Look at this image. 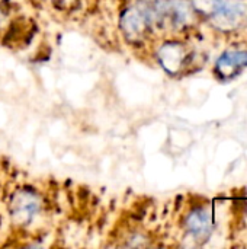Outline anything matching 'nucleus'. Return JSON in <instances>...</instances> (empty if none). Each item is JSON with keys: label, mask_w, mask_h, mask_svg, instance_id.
Here are the masks:
<instances>
[{"label": "nucleus", "mask_w": 247, "mask_h": 249, "mask_svg": "<svg viewBox=\"0 0 247 249\" xmlns=\"http://www.w3.org/2000/svg\"><path fill=\"white\" fill-rule=\"evenodd\" d=\"M245 67H247V51H229L218 58L215 69L221 77L229 79Z\"/></svg>", "instance_id": "20e7f679"}, {"label": "nucleus", "mask_w": 247, "mask_h": 249, "mask_svg": "<svg viewBox=\"0 0 247 249\" xmlns=\"http://www.w3.org/2000/svg\"><path fill=\"white\" fill-rule=\"evenodd\" d=\"M160 66L170 74L179 73L186 60V51L181 42H166L157 51Z\"/></svg>", "instance_id": "7ed1b4c3"}, {"label": "nucleus", "mask_w": 247, "mask_h": 249, "mask_svg": "<svg viewBox=\"0 0 247 249\" xmlns=\"http://www.w3.org/2000/svg\"><path fill=\"white\" fill-rule=\"evenodd\" d=\"M7 209L12 225L16 228H26L41 213L42 200L36 191L20 188L12 194Z\"/></svg>", "instance_id": "f257e3e1"}, {"label": "nucleus", "mask_w": 247, "mask_h": 249, "mask_svg": "<svg viewBox=\"0 0 247 249\" xmlns=\"http://www.w3.org/2000/svg\"><path fill=\"white\" fill-rule=\"evenodd\" d=\"M208 7L214 16L229 23L239 20L246 12L245 6L237 0H210Z\"/></svg>", "instance_id": "39448f33"}, {"label": "nucleus", "mask_w": 247, "mask_h": 249, "mask_svg": "<svg viewBox=\"0 0 247 249\" xmlns=\"http://www.w3.org/2000/svg\"><path fill=\"white\" fill-rule=\"evenodd\" d=\"M119 26L121 31L130 42H137L144 35L147 31L153 26L148 6H140V4H131L128 6L122 13L119 19Z\"/></svg>", "instance_id": "f03ea898"}, {"label": "nucleus", "mask_w": 247, "mask_h": 249, "mask_svg": "<svg viewBox=\"0 0 247 249\" xmlns=\"http://www.w3.org/2000/svg\"><path fill=\"white\" fill-rule=\"evenodd\" d=\"M186 228L191 235L197 238H205L213 229V216L207 209H195L186 219Z\"/></svg>", "instance_id": "423d86ee"}]
</instances>
